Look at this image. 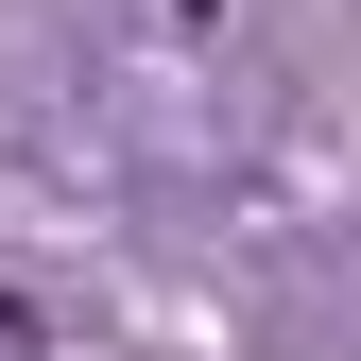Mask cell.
<instances>
[{"label":"cell","mask_w":361,"mask_h":361,"mask_svg":"<svg viewBox=\"0 0 361 361\" xmlns=\"http://www.w3.org/2000/svg\"><path fill=\"white\" fill-rule=\"evenodd\" d=\"M0 361H35V310H18V293H0Z\"/></svg>","instance_id":"6da1fadb"}]
</instances>
